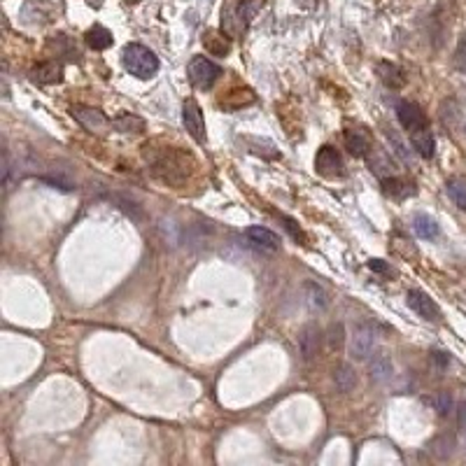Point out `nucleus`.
Returning a JSON list of instances; mask_svg holds the SVG:
<instances>
[{"instance_id": "f257e3e1", "label": "nucleus", "mask_w": 466, "mask_h": 466, "mask_svg": "<svg viewBox=\"0 0 466 466\" xmlns=\"http://www.w3.org/2000/svg\"><path fill=\"white\" fill-rule=\"evenodd\" d=\"M124 68L138 80H150L152 75H156L159 71V59L154 57V52L147 50L145 45H126L122 52Z\"/></svg>"}, {"instance_id": "f03ea898", "label": "nucleus", "mask_w": 466, "mask_h": 466, "mask_svg": "<svg viewBox=\"0 0 466 466\" xmlns=\"http://www.w3.org/2000/svg\"><path fill=\"white\" fill-rule=\"evenodd\" d=\"M187 75H189V82L198 89H210L214 82L219 80L221 68L217 64H212L210 59L205 57H194L187 66Z\"/></svg>"}, {"instance_id": "7ed1b4c3", "label": "nucleus", "mask_w": 466, "mask_h": 466, "mask_svg": "<svg viewBox=\"0 0 466 466\" xmlns=\"http://www.w3.org/2000/svg\"><path fill=\"white\" fill-rule=\"evenodd\" d=\"M378 345V333L373 326L368 324H357L354 326L352 340H350V357L354 361H368L373 357V350Z\"/></svg>"}, {"instance_id": "20e7f679", "label": "nucleus", "mask_w": 466, "mask_h": 466, "mask_svg": "<svg viewBox=\"0 0 466 466\" xmlns=\"http://www.w3.org/2000/svg\"><path fill=\"white\" fill-rule=\"evenodd\" d=\"M396 119H399V124L408 131V133H415V131L429 126L427 115H424L422 108L413 101H399L396 103Z\"/></svg>"}, {"instance_id": "39448f33", "label": "nucleus", "mask_w": 466, "mask_h": 466, "mask_svg": "<svg viewBox=\"0 0 466 466\" xmlns=\"http://www.w3.org/2000/svg\"><path fill=\"white\" fill-rule=\"evenodd\" d=\"M315 168L319 175H324V177H340L345 173L343 156H340V152L336 147L324 145V147H319L317 156H315Z\"/></svg>"}, {"instance_id": "423d86ee", "label": "nucleus", "mask_w": 466, "mask_h": 466, "mask_svg": "<svg viewBox=\"0 0 466 466\" xmlns=\"http://www.w3.org/2000/svg\"><path fill=\"white\" fill-rule=\"evenodd\" d=\"M408 305H410V310L413 312H417L422 319H427V322H441V308L431 301V298L424 294V291H420V289H410L408 291Z\"/></svg>"}, {"instance_id": "0eeeda50", "label": "nucleus", "mask_w": 466, "mask_h": 466, "mask_svg": "<svg viewBox=\"0 0 466 466\" xmlns=\"http://www.w3.org/2000/svg\"><path fill=\"white\" fill-rule=\"evenodd\" d=\"M182 122L184 129L196 143H205V122H203V112L194 101H187L182 108Z\"/></svg>"}, {"instance_id": "6e6552de", "label": "nucleus", "mask_w": 466, "mask_h": 466, "mask_svg": "<svg viewBox=\"0 0 466 466\" xmlns=\"http://www.w3.org/2000/svg\"><path fill=\"white\" fill-rule=\"evenodd\" d=\"M319 345H322V329L310 322L303 326L301 336H298V350H301L303 361H312L319 354Z\"/></svg>"}, {"instance_id": "1a4fd4ad", "label": "nucleus", "mask_w": 466, "mask_h": 466, "mask_svg": "<svg viewBox=\"0 0 466 466\" xmlns=\"http://www.w3.org/2000/svg\"><path fill=\"white\" fill-rule=\"evenodd\" d=\"M71 112H73L75 119H78L87 131H92V133H103V131L110 126V122L105 119V115L99 112V110H94V108L78 105V108H73Z\"/></svg>"}, {"instance_id": "9d476101", "label": "nucleus", "mask_w": 466, "mask_h": 466, "mask_svg": "<svg viewBox=\"0 0 466 466\" xmlns=\"http://www.w3.org/2000/svg\"><path fill=\"white\" fill-rule=\"evenodd\" d=\"M343 140H345L347 152H350L354 159H364L371 154V138H368L364 129H347Z\"/></svg>"}, {"instance_id": "9b49d317", "label": "nucleus", "mask_w": 466, "mask_h": 466, "mask_svg": "<svg viewBox=\"0 0 466 466\" xmlns=\"http://www.w3.org/2000/svg\"><path fill=\"white\" fill-rule=\"evenodd\" d=\"M247 240L252 242L256 249H261V252H277L280 249V238L270 231V228H263V226H249L247 231Z\"/></svg>"}, {"instance_id": "f8f14e48", "label": "nucleus", "mask_w": 466, "mask_h": 466, "mask_svg": "<svg viewBox=\"0 0 466 466\" xmlns=\"http://www.w3.org/2000/svg\"><path fill=\"white\" fill-rule=\"evenodd\" d=\"M368 375H371V380L378 382V385L392 380L394 375L392 359H389L387 354H373V359H368Z\"/></svg>"}, {"instance_id": "ddd939ff", "label": "nucleus", "mask_w": 466, "mask_h": 466, "mask_svg": "<svg viewBox=\"0 0 466 466\" xmlns=\"http://www.w3.org/2000/svg\"><path fill=\"white\" fill-rule=\"evenodd\" d=\"M31 80L38 82V85H57V82L64 80V68L54 61H47V64H40L31 71Z\"/></svg>"}, {"instance_id": "4468645a", "label": "nucleus", "mask_w": 466, "mask_h": 466, "mask_svg": "<svg viewBox=\"0 0 466 466\" xmlns=\"http://www.w3.org/2000/svg\"><path fill=\"white\" fill-rule=\"evenodd\" d=\"M303 296H305V303H308V308L312 312H322L329 308V294L319 287L317 282H305L303 284Z\"/></svg>"}, {"instance_id": "2eb2a0df", "label": "nucleus", "mask_w": 466, "mask_h": 466, "mask_svg": "<svg viewBox=\"0 0 466 466\" xmlns=\"http://www.w3.org/2000/svg\"><path fill=\"white\" fill-rule=\"evenodd\" d=\"M410 143H413L415 152H417V154H420L422 159H431V156H434L436 140H434V133L429 131V126L415 131V133H410Z\"/></svg>"}, {"instance_id": "dca6fc26", "label": "nucleus", "mask_w": 466, "mask_h": 466, "mask_svg": "<svg viewBox=\"0 0 466 466\" xmlns=\"http://www.w3.org/2000/svg\"><path fill=\"white\" fill-rule=\"evenodd\" d=\"M333 382H336V387H338V392H343V394H350L354 387H357V382H359V378H357V371L350 366V364H340L336 371H333Z\"/></svg>"}, {"instance_id": "f3484780", "label": "nucleus", "mask_w": 466, "mask_h": 466, "mask_svg": "<svg viewBox=\"0 0 466 466\" xmlns=\"http://www.w3.org/2000/svg\"><path fill=\"white\" fill-rule=\"evenodd\" d=\"M368 166H371V170L380 180L394 175V161H392V156H387L385 150H373V156L368 159Z\"/></svg>"}, {"instance_id": "a211bd4d", "label": "nucleus", "mask_w": 466, "mask_h": 466, "mask_svg": "<svg viewBox=\"0 0 466 466\" xmlns=\"http://www.w3.org/2000/svg\"><path fill=\"white\" fill-rule=\"evenodd\" d=\"M378 75L389 89H401L406 85V75H403L401 68L394 64H387V61H380L378 64Z\"/></svg>"}, {"instance_id": "6ab92c4d", "label": "nucleus", "mask_w": 466, "mask_h": 466, "mask_svg": "<svg viewBox=\"0 0 466 466\" xmlns=\"http://www.w3.org/2000/svg\"><path fill=\"white\" fill-rule=\"evenodd\" d=\"M382 189H385L387 196H392V198H396V201H401V198L410 196V194H415L413 184H410L408 180H401V177H396V175L382 180Z\"/></svg>"}, {"instance_id": "aec40b11", "label": "nucleus", "mask_w": 466, "mask_h": 466, "mask_svg": "<svg viewBox=\"0 0 466 466\" xmlns=\"http://www.w3.org/2000/svg\"><path fill=\"white\" fill-rule=\"evenodd\" d=\"M413 228H415V233L424 240H434V238H438V233H441L436 219H431L429 214H417L413 219Z\"/></svg>"}, {"instance_id": "412c9836", "label": "nucleus", "mask_w": 466, "mask_h": 466, "mask_svg": "<svg viewBox=\"0 0 466 466\" xmlns=\"http://www.w3.org/2000/svg\"><path fill=\"white\" fill-rule=\"evenodd\" d=\"M87 45L96 52L108 50V47L112 45V33L108 29H103V26H94V29L87 31Z\"/></svg>"}, {"instance_id": "4be33fe9", "label": "nucleus", "mask_w": 466, "mask_h": 466, "mask_svg": "<svg viewBox=\"0 0 466 466\" xmlns=\"http://www.w3.org/2000/svg\"><path fill=\"white\" fill-rule=\"evenodd\" d=\"M203 45L207 52L214 54V57H224V54H228V40H226V36H221V33H214V31L205 33Z\"/></svg>"}, {"instance_id": "5701e85b", "label": "nucleus", "mask_w": 466, "mask_h": 466, "mask_svg": "<svg viewBox=\"0 0 466 466\" xmlns=\"http://www.w3.org/2000/svg\"><path fill=\"white\" fill-rule=\"evenodd\" d=\"M112 126L117 131H122V133H131V131H133V133H140L145 129V122L136 115H122L112 122Z\"/></svg>"}, {"instance_id": "b1692460", "label": "nucleus", "mask_w": 466, "mask_h": 466, "mask_svg": "<svg viewBox=\"0 0 466 466\" xmlns=\"http://www.w3.org/2000/svg\"><path fill=\"white\" fill-rule=\"evenodd\" d=\"M448 196L455 201L457 207L466 210V180L464 177H452L448 182Z\"/></svg>"}, {"instance_id": "393cba45", "label": "nucleus", "mask_w": 466, "mask_h": 466, "mask_svg": "<svg viewBox=\"0 0 466 466\" xmlns=\"http://www.w3.org/2000/svg\"><path fill=\"white\" fill-rule=\"evenodd\" d=\"M345 343V326L336 322L329 326V331H326V347H329L331 352H338L340 347Z\"/></svg>"}, {"instance_id": "a878e982", "label": "nucleus", "mask_w": 466, "mask_h": 466, "mask_svg": "<svg viewBox=\"0 0 466 466\" xmlns=\"http://www.w3.org/2000/svg\"><path fill=\"white\" fill-rule=\"evenodd\" d=\"M427 403H431L434 406V410L441 417H448L452 413V396L448 392H436L434 396H429Z\"/></svg>"}, {"instance_id": "bb28decb", "label": "nucleus", "mask_w": 466, "mask_h": 466, "mask_svg": "<svg viewBox=\"0 0 466 466\" xmlns=\"http://www.w3.org/2000/svg\"><path fill=\"white\" fill-rule=\"evenodd\" d=\"M452 445H455V441H452V436L443 434V436H436L434 441H431V452L438 457V459H448L452 455Z\"/></svg>"}, {"instance_id": "cd10ccee", "label": "nucleus", "mask_w": 466, "mask_h": 466, "mask_svg": "<svg viewBox=\"0 0 466 466\" xmlns=\"http://www.w3.org/2000/svg\"><path fill=\"white\" fill-rule=\"evenodd\" d=\"M256 10H259V3H256V0H242L238 5V22L242 24V29H245L249 19L256 15Z\"/></svg>"}, {"instance_id": "c85d7f7f", "label": "nucleus", "mask_w": 466, "mask_h": 466, "mask_svg": "<svg viewBox=\"0 0 466 466\" xmlns=\"http://www.w3.org/2000/svg\"><path fill=\"white\" fill-rule=\"evenodd\" d=\"M455 66H457V71L466 73V33H464L462 38H459V43H457V50H455Z\"/></svg>"}, {"instance_id": "c756f323", "label": "nucleus", "mask_w": 466, "mask_h": 466, "mask_svg": "<svg viewBox=\"0 0 466 466\" xmlns=\"http://www.w3.org/2000/svg\"><path fill=\"white\" fill-rule=\"evenodd\" d=\"M457 424H459V441H462V448L466 452V401H462V406H459Z\"/></svg>"}, {"instance_id": "7c9ffc66", "label": "nucleus", "mask_w": 466, "mask_h": 466, "mask_svg": "<svg viewBox=\"0 0 466 466\" xmlns=\"http://www.w3.org/2000/svg\"><path fill=\"white\" fill-rule=\"evenodd\" d=\"M387 138H389V143L394 145V154L399 156V159H403V161H410V156H408V150H406V145L401 143V138L396 136V133H387Z\"/></svg>"}, {"instance_id": "2f4dec72", "label": "nucleus", "mask_w": 466, "mask_h": 466, "mask_svg": "<svg viewBox=\"0 0 466 466\" xmlns=\"http://www.w3.org/2000/svg\"><path fill=\"white\" fill-rule=\"evenodd\" d=\"M368 268H371V270H373V273H382V275H392V268H389V266H387V263H385V261H382V259H371V261H368Z\"/></svg>"}, {"instance_id": "473e14b6", "label": "nucleus", "mask_w": 466, "mask_h": 466, "mask_svg": "<svg viewBox=\"0 0 466 466\" xmlns=\"http://www.w3.org/2000/svg\"><path fill=\"white\" fill-rule=\"evenodd\" d=\"M431 359H434L441 368H445V366L450 364V357H448V354H445V352H434V354H431Z\"/></svg>"}, {"instance_id": "72a5a7b5", "label": "nucleus", "mask_w": 466, "mask_h": 466, "mask_svg": "<svg viewBox=\"0 0 466 466\" xmlns=\"http://www.w3.org/2000/svg\"><path fill=\"white\" fill-rule=\"evenodd\" d=\"M282 219H284V226L289 228V231H291V235H294V238H303L301 228H296V226H294V221H291V219H287V217H282Z\"/></svg>"}]
</instances>
